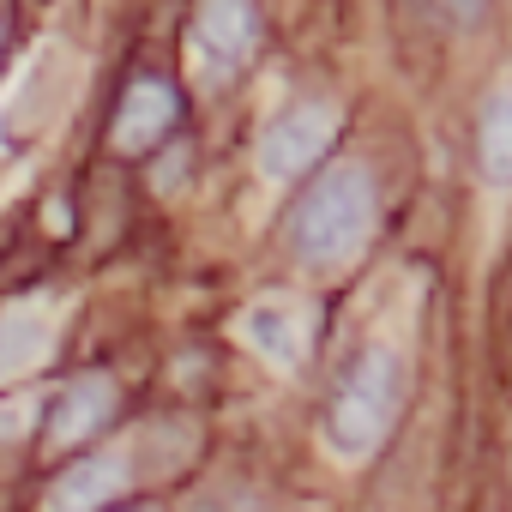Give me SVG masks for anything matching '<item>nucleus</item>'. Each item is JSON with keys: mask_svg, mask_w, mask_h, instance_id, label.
<instances>
[{"mask_svg": "<svg viewBox=\"0 0 512 512\" xmlns=\"http://www.w3.org/2000/svg\"><path fill=\"white\" fill-rule=\"evenodd\" d=\"M374 175L362 163L326 169L290 211V253L308 272H338L374 235Z\"/></svg>", "mask_w": 512, "mask_h": 512, "instance_id": "1", "label": "nucleus"}, {"mask_svg": "<svg viewBox=\"0 0 512 512\" xmlns=\"http://www.w3.org/2000/svg\"><path fill=\"white\" fill-rule=\"evenodd\" d=\"M398 410H404V356L386 350V344H368L344 368V380H338V392L326 404V446L338 458L362 464V458L380 452V440L392 434Z\"/></svg>", "mask_w": 512, "mask_h": 512, "instance_id": "2", "label": "nucleus"}, {"mask_svg": "<svg viewBox=\"0 0 512 512\" xmlns=\"http://www.w3.org/2000/svg\"><path fill=\"white\" fill-rule=\"evenodd\" d=\"M338 133V115L326 103H290L266 133H260V175L266 181H296L302 169H314L326 157Z\"/></svg>", "mask_w": 512, "mask_h": 512, "instance_id": "3", "label": "nucleus"}, {"mask_svg": "<svg viewBox=\"0 0 512 512\" xmlns=\"http://www.w3.org/2000/svg\"><path fill=\"white\" fill-rule=\"evenodd\" d=\"M253 43H260V7L253 0H205L193 19V55L205 61L211 79L241 73Z\"/></svg>", "mask_w": 512, "mask_h": 512, "instance_id": "4", "label": "nucleus"}, {"mask_svg": "<svg viewBox=\"0 0 512 512\" xmlns=\"http://www.w3.org/2000/svg\"><path fill=\"white\" fill-rule=\"evenodd\" d=\"M115 380L109 374H85V380H73V386H61V398L49 404V422H43V440L49 446H79V440H91L109 416H115Z\"/></svg>", "mask_w": 512, "mask_h": 512, "instance_id": "5", "label": "nucleus"}, {"mask_svg": "<svg viewBox=\"0 0 512 512\" xmlns=\"http://www.w3.org/2000/svg\"><path fill=\"white\" fill-rule=\"evenodd\" d=\"M127 488V458L103 452V458H79L49 482V512H103L109 500H121Z\"/></svg>", "mask_w": 512, "mask_h": 512, "instance_id": "6", "label": "nucleus"}, {"mask_svg": "<svg viewBox=\"0 0 512 512\" xmlns=\"http://www.w3.org/2000/svg\"><path fill=\"white\" fill-rule=\"evenodd\" d=\"M241 338L260 350L272 368H302V356H308V320L290 302H253L241 314Z\"/></svg>", "mask_w": 512, "mask_h": 512, "instance_id": "7", "label": "nucleus"}, {"mask_svg": "<svg viewBox=\"0 0 512 512\" xmlns=\"http://www.w3.org/2000/svg\"><path fill=\"white\" fill-rule=\"evenodd\" d=\"M169 127H175V91H169L163 79H139V85L127 91L121 115H115V151L139 157V151H151Z\"/></svg>", "mask_w": 512, "mask_h": 512, "instance_id": "8", "label": "nucleus"}, {"mask_svg": "<svg viewBox=\"0 0 512 512\" xmlns=\"http://www.w3.org/2000/svg\"><path fill=\"white\" fill-rule=\"evenodd\" d=\"M476 163L488 187H512V85H500L482 103V127H476Z\"/></svg>", "mask_w": 512, "mask_h": 512, "instance_id": "9", "label": "nucleus"}, {"mask_svg": "<svg viewBox=\"0 0 512 512\" xmlns=\"http://www.w3.org/2000/svg\"><path fill=\"white\" fill-rule=\"evenodd\" d=\"M49 350V314L43 308H7L0 314V380H19Z\"/></svg>", "mask_w": 512, "mask_h": 512, "instance_id": "10", "label": "nucleus"}, {"mask_svg": "<svg viewBox=\"0 0 512 512\" xmlns=\"http://www.w3.org/2000/svg\"><path fill=\"white\" fill-rule=\"evenodd\" d=\"M187 512H260L253 500H241V494H199Z\"/></svg>", "mask_w": 512, "mask_h": 512, "instance_id": "11", "label": "nucleus"}, {"mask_svg": "<svg viewBox=\"0 0 512 512\" xmlns=\"http://www.w3.org/2000/svg\"><path fill=\"white\" fill-rule=\"evenodd\" d=\"M440 13H446L452 25H482V13H488V0H440Z\"/></svg>", "mask_w": 512, "mask_h": 512, "instance_id": "12", "label": "nucleus"}, {"mask_svg": "<svg viewBox=\"0 0 512 512\" xmlns=\"http://www.w3.org/2000/svg\"><path fill=\"white\" fill-rule=\"evenodd\" d=\"M133 512H151V506H133Z\"/></svg>", "mask_w": 512, "mask_h": 512, "instance_id": "13", "label": "nucleus"}]
</instances>
